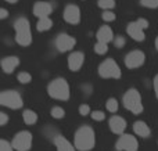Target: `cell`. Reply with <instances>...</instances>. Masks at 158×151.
<instances>
[{
    "mask_svg": "<svg viewBox=\"0 0 158 151\" xmlns=\"http://www.w3.org/2000/svg\"><path fill=\"white\" fill-rule=\"evenodd\" d=\"M146 61V55L143 51L140 50H133V51L128 53L125 57V65L131 69H135V68H139L144 64Z\"/></svg>",
    "mask_w": 158,
    "mask_h": 151,
    "instance_id": "9c48e42d",
    "label": "cell"
},
{
    "mask_svg": "<svg viewBox=\"0 0 158 151\" xmlns=\"http://www.w3.org/2000/svg\"><path fill=\"white\" fill-rule=\"evenodd\" d=\"M140 3H142V6H144L147 8L158 7V0H140Z\"/></svg>",
    "mask_w": 158,
    "mask_h": 151,
    "instance_id": "4316f807",
    "label": "cell"
},
{
    "mask_svg": "<svg viewBox=\"0 0 158 151\" xmlns=\"http://www.w3.org/2000/svg\"><path fill=\"white\" fill-rule=\"evenodd\" d=\"M79 114H81V115H89L90 114V107L87 104H82L81 107H79Z\"/></svg>",
    "mask_w": 158,
    "mask_h": 151,
    "instance_id": "4dcf8cb0",
    "label": "cell"
},
{
    "mask_svg": "<svg viewBox=\"0 0 158 151\" xmlns=\"http://www.w3.org/2000/svg\"><path fill=\"white\" fill-rule=\"evenodd\" d=\"M115 149L118 151H137L139 143H137V139L135 136L122 135L118 139L117 144H115Z\"/></svg>",
    "mask_w": 158,
    "mask_h": 151,
    "instance_id": "ba28073f",
    "label": "cell"
},
{
    "mask_svg": "<svg viewBox=\"0 0 158 151\" xmlns=\"http://www.w3.org/2000/svg\"><path fill=\"white\" fill-rule=\"evenodd\" d=\"M103 19L106 22H111L115 19V14L112 13V11H104L103 13Z\"/></svg>",
    "mask_w": 158,
    "mask_h": 151,
    "instance_id": "f546056e",
    "label": "cell"
},
{
    "mask_svg": "<svg viewBox=\"0 0 158 151\" xmlns=\"http://www.w3.org/2000/svg\"><path fill=\"white\" fill-rule=\"evenodd\" d=\"M97 4H98V7H101V8L108 11V10H111V8H114L115 0H98Z\"/></svg>",
    "mask_w": 158,
    "mask_h": 151,
    "instance_id": "7402d4cb",
    "label": "cell"
},
{
    "mask_svg": "<svg viewBox=\"0 0 158 151\" xmlns=\"http://www.w3.org/2000/svg\"><path fill=\"white\" fill-rule=\"evenodd\" d=\"M156 47H157V50H158V38L156 39Z\"/></svg>",
    "mask_w": 158,
    "mask_h": 151,
    "instance_id": "74e56055",
    "label": "cell"
},
{
    "mask_svg": "<svg viewBox=\"0 0 158 151\" xmlns=\"http://www.w3.org/2000/svg\"><path fill=\"white\" fill-rule=\"evenodd\" d=\"M126 32H128V35L131 36L132 39H135V40H137V42H143L144 40V38H146L144 31L139 27L137 22H131V24H128Z\"/></svg>",
    "mask_w": 158,
    "mask_h": 151,
    "instance_id": "4fadbf2b",
    "label": "cell"
},
{
    "mask_svg": "<svg viewBox=\"0 0 158 151\" xmlns=\"http://www.w3.org/2000/svg\"><path fill=\"white\" fill-rule=\"evenodd\" d=\"M53 27V21L50 18H40L36 24V29L39 32H44V31H49Z\"/></svg>",
    "mask_w": 158,
    "mask_h": 151,
    "instance_id": "ffe728a7",
    "label": "cell"
},
{
    "mask_svg": "<svg viewBox=\"0 0 158 151\" xmlns=\"http://www.w3.org/2000/svg\"><path fill=\"white\" fill-rule=\"evenodd\" d=\"M0 104L8 107L11 110H18L22 107L24 101H22V97L19 96L18 92L15 90H6L0 94Z\"/></svg>",
    "mask_w": 158,
    "mask_h": 151,
    "instance_id": "5b68a950",
    "label": "cell"
},
{
    "mask_svg": "<svg viewBox=\"0 0 158 151\" xmlns=\"http://www.w3.org/2000/svg\"><path fill=\"white\" fill-rule=\"evenodd\" d=\"M50 114H52L53 118L61 119V118H64V115H65V111H64L61 107H53L52 111H50Z\"/></svg>",
    "mask_w": 158,
    "mask_h": 151,
    "instance_id": "cb8c5ba5",
    "label": "cell"
},
{
    "mask_svg": "<svg viewBox=\"0 0 158 151\" xmlns=\"http://www.w3.org/2000/svg\"><path fill=\"white\" fill-rule=\"evenodd\" d=\"M133 130L137 136H142V137H148L150 136V128L147 126V124L143 121H137L133 125Z\"/></svg>",
    "mask_w": 158,
    "mask_h": 151,
    "instance_id": "d6986e66",
    "label": "cell"
},
{
    "mask_svg": "<svg viewBox=\"0 0 158 151\" xmlns=\"http://www.w3.org/2000/svg\"><path fill=\"white\" fill-rule=\"evenodd\" d=\"M96 36H97V42H100V43H106V44L114 39L112 29L108 27V25H103V27H101L100 29L97 31Z\"/></svg>",
    "mask_w": 158,
    "mask_h": 151,
    "instance_id": "e0dca14e",
    "label": "cell"
},
{
    "mask_svg": "<svg viewBox=\"0 0 158 151\" xmlns=\"http://www.w3.org/2000/svg\"><path fill=\"white\" fill-rule=\"evenodd\" d=\"M53 141H54L56 147H57V151H75L74 146H72L65 137H63V136H60V135L56 136Z\"/></svg>",
    "mask_w": 158,
    "mask_h": 151,
    "instance_id": "ac0fdd59",
    "label": "cell"
},
{
    "mask_svg": "<svg viewBox=\"0 0 158 151\" xmlns=\"http://www.w3.org/2000/svg\"><path fill=\"white\" fill-rule=\"evenodd\" d=\"M154 92H156V96L158 99V75L154 78Z\"/></svg>",
    "mask_w": 158,
    "mask_h": 151,
    "instance_id": "d590c367",
    "label": "cell"
},
{
    "mask_svg": "<svg viewBox=\"0 0 158 151\" xmlns=\"http://www.w3.org/2000/svg\"><path fill=\"white\" fill-rule=\"evenodd\" d=\"M38 121V114L32 110H25L24 111V122L27 125H33Z\"/></svg>",
    "mask_w": 158,
    "mask_h": 151,
    "instance_id": "44dd1931",
    "label": "cell"
},
{
    "mask_svg": "<svg viewBox=\"0 0 158 151\" xmlns=\"http://www.w3.org/2000/svg\"><path fill=\"white\" fill-rule=\"evenodd\" d=\"M98 75L101 78H112V79H118L121 76V69L118 64L111 58H107L106 61L98 65Z\"/></svg>",
    "mask_w": 158,
    "mask_h": 151,
    "instance_id": "8992f818",
    "label": "cell"
},
{
    "mask_svg": "<svg viewBox=\"0 0 158 151\" xmlns=\"http://www.w3.org/2000/svg\"><path fill=\"white\" fill-rule=\"evenodd\" d=\"M17 79H18L19 83H29L31 80H32V76H31V74H28V72H19L18 76H17Z\"/></svg>",
    "mask_w": 158,
    "mask_h": 151,
    "instance_id": "d4e9b609",
    "label": "cell"
},
{
    "mask_svg": "<svg viewBox=\"0 0 158 151\" xmlns=\"http://www.w3.org/2000/svg\"><path fill=\"white\" fill-rule=\"evenodd\" d=\"M53 11V6L47 2H38L35 6H33V14L40 18H49V15Z\"/></svg>",
    "mask_w": 158,
    "mask_h": 151,
    "instance_id": "7c38bea8",
    "label": "cell"
},
{
    "mask_svg": "<svg viewBox=\"0 0 158 151\" xmlns=\"http://www.w3.org/2000/svg\"><path fill=\"white\" fill-rule=\"evenodd\" d=\"M75 43H77V40L67 33H60L56 39V47L60 51H69L75 47Z\"/></svg>",
    "mask_w": 158,
    "mask_h": 151,
    "instance_id": "30bf717a",
    "label": "cell"
},
{
    "mask_svg": "<svg viewBox=\"0 0 158 151\" xmlns=\"http://www.w3.org/2000/svg\"><path fill=\"white\" fill-rule=\"evenodd\" d=\"M110 129L112 130L117 135H123V130L126 129V121L122 118V116H111L110 119Z\"/></svg>",
    "mask_w": 158,
    "mask_h": 151,
    "instance_id": "5bb4252c",
    "label": "cell"
},
{
    "mask_svg": "<svg viewBox=\"0 0 158 151\" xmlns=\"http://www.w3.org/2000/svg\"><path fill=\"white\" fill-rule=\"evenodd\" d=\"M136 22L139 24V27L142 28V29H147V28H148V21H147V19H144V18H139Z\"/></svg>",
    "mask_w": 158,
    "mask_h": 151,
    "instance_id": "d6a6232c",
    "label": "cell"
},
{
    "mask_svg": "<svg viewBox=\"0 0 158 151\" xmlns=\"http://www.w3.org/2000/svg\"><path fill=\"white\" fill-rule=\"evenodd\" d=\"M7 15H8V11L6 8H0V18L4 19V18H7Z\"/></svg>",
    "mask_w": 158,
    "mask_h": 151,
    "instance_id": "e575fe53",
    "label": "cell"
},
{
    "mask_svg": "<svg viewBox=\"0 0 158 151\" xmlns=\"http://www.w3.org/2000/svg\"><path fill=\"white\" fill-rule=\"evenodd\" d=\"M0 151H14V147L7 140H0Z\"/></svg>",
    "mask_w": 158,
    "mask_h": 151,
    "instance_id": "83f0119b",
    "label": "cell"
},
{
    "mask_svg": "<svg viewBox=\"0 0 158 151\" xmlns=\"http://www.w3.org/2000/svg\"><path fill=\"white\" fill-rule=\"evenodd\" d=\"M64 19L68 24H78L81 21V10L78 6L69 4L64 8Z\"/></svg>",
    "mask_w": 158,
    "mask_h": 151,
    "instance_id": "8fae6325",
    "label": "cell"
},
{
    "mask_svg": "<svg viewBox=\"0 0 158 151\" xmlns=\"http://www.w3.org/2000/svg\"><path fill=\"white\" fill-rule=\"evenodd\" d=\"M7 121H8V116H7V114H4V112H0V126H4V125L7 124Z\"/></svg>",
    "mask_w": 158,
    "mask_h": 151,
    "instance_id": "836d02e7",
    "label": "cell"
},
{
    "mask_svg": "<svg viewBox=\"0 0 158 151\" xmlns=\"http://www.w3.org/2000/svg\"><path fill=\"white\" fill-rule=\"evenodd\" d=\"M90 115H92V118L94 119V121H103V119L106 118V114H104L103 111H93Z\"/></svg>",
    "mask_w": 158,
    "mask_h": 151,
    "instance_id": "f1b7e54d",
    "label": "cell"
},
{
    "mask_svg": "<svg viewBox=\"0 0 158 151\" xmlns=\"http://www.w3.org/2000/svg\"><path fill=\"white\" fill-rule=\"evenodd\" d=\"M13 147L17 151H28L32 146V135L28 130H22L15 135L13 140Z\"/></svg>",
    "mask_w": 158,
    "mask_h": 151,
    "instance_id": "52a82bcc",
    "label": "cell"
},
{
    "mask_svg": "<svg viewBox=\"0 0 158 151\" xmlns=\"http://www.w3.org/2000/svg\"><path fill=\"white\" fill-rule=\"evenodd\" d=\"M114 44H115V47L121 49V47L125 44V38H122V36H117V38L114 39Z\"/></svg>",
    "mask_w": 158,
    "mask_h": 151,
    "instance_id": "1f68e13d",
    "label": "cell"
},
{
    "mask_svg": "<svg viewBox=\"0 0 158 151\" xmlns=\"http://www.w3.org/2000/svg\"><path fill=\"white\" fill-rule=\"evenodd\" d=\"M6 2H8V3H15L17 0H6Z\"/></svg>",
    "mask_w": 158,
    "mask_h": 151,
    "instance_id": "8d00e7d4",
    "label": "cell"
},
{
    "mask_svg": "<svg viewBox=\"0 0 158 151\" xmlns=\"http://www.w3.org/2000/svg\"><path fill=\"white\" fill-rule=\"evenodd\" d=\"M94 51L97 53V54H106V53L108 51V46H107L106 43H100V42H97V43L94 44Z\"/></svg>",
    "mask_w": 158,
    "mask_h": 151,
    "instance_id": "484cf974",
    "label": "cell"
},
{
    "mask_svg": "<svg viewBox=\"0 0 158 151\" xmlns=\"http://www.w3.org/2000/svg\"><path fill=\"white\" fill-rule=\"evenodd\" d=\"M15 28V40L19 46H29L32 42V35H31V25L27 18H18L14 22Z\"/></svg>",
    "mask_w": 158,
    "mask_h": 151,
    "instance_id": "3957f363",
    "label": "cell"
},
{
    "mask_svg": "<svg viewBox=\"0 0 158 151\" xmlns=\"http://www.w3.org/2000/svg\"><path fill=\"white\" fill-rule=\"evenodd\" d=\"M123 105L126 110H129L133 114H140L143 111L142 97L136 89H129L123 96Z\"/></svg>",
    "mask_w": 158,
    "mask_h": 151,
    "instance_id": "277c9868",
    "label": "cell"
},
{
    "mask_svg": "<svg viewBox=\"0 0 158 151\" xmlns=\"http://www.w3.org/2000/svg\"><path fill=\"white\" fill-rule=\"evenodd\" d=\"M83 60H85V55L81 51H74L71 55L68 57V67L71 71H79L82 67V64H83Z\"/></svg>",
    "mask_w": 158,
    "mask_h": 151,
    "instance_id": "9a60e30c",
    "label": "cell"
},
{
    "mask_svg": "<svg viewBox=\"0 0 158 151\" xmlns=\"http://www.w3.org/2000/svg\"><path fill=\"white\" fill-rule=\"evenodd\" d=\"M19 65V58L15 55H8L2 60V68L6 74H11L17 67Z\"/></svg>",
    "mask_w": 158,
    "mask_h": 151,
    "instance_id": "2e32d148",
    "label": "cell"
},
{
    "mask_svg": "<svg viewBox=\"0 0 158 151\" xmlns=\"http://www.w3.org/2000/svg\"><path fill=\"white\" fill-rule=\"evenodd\" d=\"M74 143H75V147H77L79 151L92 150L93 147H94V143H96L94 130H93L90 126H87V125L81 126L77 132H75Z\"/></svg>",
    "mask_w": 158,
    "mask_h": 151,
    "instance_id": "6da1fadb",
    "label": "cell"
},
{
    "mask_svg": "<svg viewBox=\"0 0 158 151\" xmlns=\"http://www.w3.org/2000/svg\"><path fill=\"white\" fill-rule=\"evenodd\" d=\"M106 107L110 112H117L118 111V101L117 99H108L106 103Z\"/></svg>",
    "mask_w": 158,
    "mask_h": 151,
    "instance_id": "603a6c76",
    "label": "cell"
},
{
    "mask_svg": "<svg viewBox=\"0 0 158 151\" xmlns=\"http://www.w3.org/2000/svg\"><path fill=\"white\" fill-rule=\"evenodd\" d=\"M47 93L50 97L56 100H63L67 101L69 99V85L63 78H56L54 80L49 83L47 86Z\"/></svg>",
    "mask_w": 158,
    "mask_h": 151,
    "instance_id": "7a4b0ae2",
    "label": "cell"
}]
</instances>
